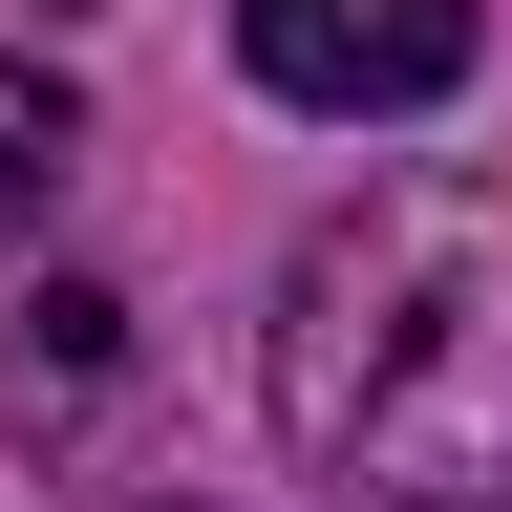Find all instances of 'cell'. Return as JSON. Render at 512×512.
Instances as JSON below:
<instances>
[{"instance_id":"6da1fadb","label":"cell","mask_w":512,"mask_h":512,"mask_svg":"<svg viewBox=\"0 0 512 512\" xmlns=\"http://www.w3.org/2000/svg\"><path fill=\"white\" fill-rule=\"evenodd\" d=\"M278 448L384 512H512V150L384 171L278 278Z\"/></svg>"},{"instance_id":"7a4b0ae2","label":"cell","mask_w":512,"mask_h":512,"mask_svg":"<svg viewBox=\"0 0 512 512\" xmlns=\"http://www.w3.org/2000/svg\"><path fill=\"white\" fill-rule=\"evenodd\" d=\"M235 64L278 107H448L470 86V0H235Z\"/></svg>"},{"instance_id":"3957f363","label":"cell","mask_w":512,"mask_h":512,"mask_svg":"<svg viewBox=\"0 0 512 512\" xmlns=\"http://www.w3.org/2000/svg\"><path fill=\"white\" fill-rule=\"evenodd\" d=\"M64 150H86V107H64L43 64H0V235H22L43 192H64Z\"/></svg>"},{"instance_id":"277c9868","label":"cell","mask_w":512,"mask_h":512,"mask_svg":"<svg viewBox=\"0 0 512 512\" xmlns=\"http://www.w3.org/2000/svg\"><path fill=\"white\" fill-rule=\"evenodd\" d=\"M150 512H171V491H150Z\"/></svg>"}]
</instances>
